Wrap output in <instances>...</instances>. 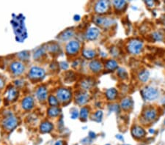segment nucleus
<instances>
[{
    "mask_svg": "<svg viewBox=\"0 0 165 145\" xmlns=\"http://www.w3.org/2000/svg\"><path fill=\"white\" fill-rule=\"evenodd\" d=\"M29 76L32 79H42L45 76V71L43 69L38 67H34L31 69L30 72H29Z\"/></svg>",
    "mask_w": 165,
    "mask_h": 145,
    "instance_id": "nucleus-7",
    "label": "nucleus"
},
{
    "mask_svg": "<svg viewBox=\"0 0 165 145\" xmlns=\"http://www.w3.org/2000/svg\"><path fill=\"white\" fill-rule=\"evenodd\" d=\"M143 98L146 100H154L159 97V90L153 86H147L144 88L141 92Z\"/></svg>",
    "mask_w": 165,
    "mask_h": 145,
    "instance_id": "nucleus-2",
    "label": "nucleus"
},
{
    "mask_svg": "<svg viewBox=\"0 0 165 145\" xmlns=\"http://www.w3.org/2000/svg\"><path fill=\"white\" fill-rule=\"evenodd\" d=\"M109 8V1H99L96 4L95 6V11L99 14H103L107 12Z\"/></svg>",
    "mask_w": 165,
    "mask_h": 145,
    "instance_id": "nucleus-5",
    "label": "nucleus"
},
{
    "mask_svg": "<svg viewBox=\"0 0 165 145\" xmlns=\"http://www.w3.org/2000/svg\"><path fill=\"white\" fill-rule=\"evenodd\" d=\"M49 103H50V104L53 106H57V105L58 104V100L56 98H55V96H53V95H51V96L49 97Z\"/></svg>",
    "mask_w": 165,
    "mask_h": 145,
    "instance_id": "nucleus-32",
    "label": "nucleus"
},
{
    "mask_svg": "<svg viewBox=\"0 0 165 145\" xmlns=\"http://www.w3.org/2000/svg\"><path fill=\"white\" fill-rule=\"evenodd\" d=\"M106 145H110V144H106Z\"/></svg>",
    "mask_w": 165,
    "mask_h": 145,
    "instance_id": "nucleus-45",
    "label": "nucleus"
},
{
    "mask_svg": "<svg viewBox=\"0 0 165 145\" xmlns=\"http://www.w3.org/2000/svg\"><path fill=\"white\" fill-rule=\"evenodd\" d=\"M99 35H100V30L98 28L91 27L87 32L86 38L87 39L92 40H96V38H98Z\"/></svg>",
    "mask_w": 165,
    "mask_h": 145,
    "instance_id": "nucleus-11",
    "label": "nucleus"
},
{
    "mask_svg": "<svg viewBox=\"0 0 165 145\" xmlns=\"http://www.w3.org/2000/svg\"><path fill=\"white\" fill-rule=\"evenodd\" d=\"M103 117V112L102 111H98L93 115V119L98 123H100Z\"/></svg>",
    "mask_w": 165,
    "mask_h": 145,
    "instance_id": "nucleus-28",
    "label": "nucleus"
},
{
    "mask_svg": "<svg viewBox=\"0 0 165 145\" xmlns=\"http://www.w3.org/2000/svg\"><path fill=\"white\" fill-rule=\"evenodd\" d=\"M3 85H4L3 81H2V79H0V88H2V86H3Z\"/></svg>",
    "mask_w": 165,
    "mask_h": 145,
    "instance_id": "nucleus-40",
    "label": "nucleus"
},
{
    "mask_svg": "<svg viewBox=\"0 0 165 145\" xmlns=\"http://www.w3.org/2000/svg\"><path fill=\"white\" fill-rule=\"evenodd\" d=\"M89 137L91 138V139H94V138H96V133L92 131H90L89 133Z\"/></svg>",
    "mask_w": 165,
    "mask_h": 145,
    "instance_id": "nucleus-36",
    "label": "nucleus"
},
{
    "mask_svg": "<svg viewBox=\"0 0 165 145\" xmlns=\"http://www.w3.org/2000/svg\"><path fill=\"white\" fill-rule=\"evenodd\" d=\"M55 145H64V143L62 141H57Z\"/></svg>",
    "mask_w": 165,
    "mask_h": 145,
    "instance_id": "nucleus-38",
    "label": "nucleus"
},
{
    "mask_svg": "<svg viewBox=\"0 0 165 145\" xmlns=\"http://www.w3.org/2000/svg\"><path fill=\"white\" fill-rule=\"evenodd\" d=\"M80 19V16L79 15H75L74 16V20L75 21H79V20Z\"/></svg>",
    "mask_w": 165,
    "mask_h": 145,
    "instance_id": "nucleus-39",
    "label": "nucleus"
},
{
    "mask_svg": "<svg viewBox=\"0 0 165 145\" xmlns=\"http://www.w3.org/2000/svg\"><path fill=\"white\" fill-rule=\"evenodd\" d=\"M34 104V100L32 97H27L25 98L22 102V106L23 108L26 110H29V109H32Z\"/></svg>",
    "mask_w": 165,
    "mask_h": 145,
    "instance_id": "nucleus-15",
    "label": "nucleus"
},
{
    "mask_svg": "<svg viewBox=\"0 0 165 145\" xmlns=\"http://www.w3.org/2000/svg\"><path fill=\"white\" fill-rule=\"evenodd\" d=\"M10 68L13 72L16 75H19L21 74V73H22L24 70V65L19 62H13V63L11 65Z\"/></svg>",
    "mask_w": 165,
    "mask_h": 145,
    "instance_id": "nucleus-13",
    "label": "nucleus"
},
{
    "mask_svg": "<svg viewBox=\"0 0 165 145\" xmlns=\"http://www.w3.org/2000/svg\"><path fill=\"white\" fill-rule=\"evenodd\" d=\"M124 145H128V144H124Z\"/></svg>",
    "mask_w": 165,
    "mask_h": 145,
    "instance_id": "nucleus-46",
    "label": "nucleus"
},
{
    "mask_svg": "<svg viewBox=\"0 0 165 145\" xmlns=\"http://www.w3.org/2000/svg\"><path fill=\"white\" fill-rule=\"evenodd\" d=\"M81 85L84 89H89L93 85V82L90 79H85V80L82 81Z\"/></svg>",
    "mask_w": 165,
    "mask_h": 145,
    "instance_id": "nucleus-23",
    "label": "nucleus"
},
{
    "mask_svg": "<svg viewBox=\"0 0 165 145\" xmlns=\"http://www.w3.org/2000/svg\"><path fill=\"white\" fill-rule=\"evenodd\" d=\"M118 66V64L114 59H109L105 64V68L109 70H113L116 69Z\"/></svg>",
    "mask_w": 165,
    "mask_h": 145,
    "instance_id": "nucleus-20",
    "label": "nucleus"
},
{
    "mask_svg": "<svg viewBox=\"0 0 165 145\" xmlns=\"http://www.w3.org/2000/svg\"><path fill=\"white\" fill-rule=\"evenodd\" d=\"M79 116V112H77V110H75L74 112H71V118L72 119H76Z\"/></svg>",
    "mask_w": 165,
    "mask_h": 145,
    "instance_id": "nucleus-34",
    "label": "nucleus"
},
{
    "mask_svg": "<svg viewBox=\"0 0 165 145\" xmlns=\"http://www.w3.org/2000/svg\"><path fill=\"white\" fill-rule=\"evenodd\" d=\"M164 100V101H163V103H164V104H165V98H164V100Z\"/></svg>",
    "mask_w": 165,
    "mask_h": 145,
    "instance_id": "nucleus-43",
    "label": "nucleus"
},
{
    "mask_svg": "<svg viewBox=\"0 0 165 145\" xmlns=\"http://www.w3.org/2000/svg\"><path fill=\"white\" fill-rule=\"evenodd\" d=\"M152 38L156 41H161L163 39V35L159 32H155L152 34Z\"/></svg>",
    "mask_w": 165,
    "mask_h": 145,
    "instance_id": "nucleus-29",
    "label": "nucleus"
},
{
    "mask_svg": "<svg viewBox=\"0 0 165 145\" xmlns=\"http://www.w3.org/2000/svg\"><path fill=\"white\" fill-rule=\"evenodd\" d=\"M133 104L134 102L131 98H126L123 99L120 106H121V107L123 108V109L128 110V109H131V108L133 106Z\"/></svg>",
    "mask_w": 165,
    "mask_h": 145,
    "instance_id": "nucleus-16",
    "label": "nucleus"
},
{
    "mask_svg": "<svg viewBox=\"0 0 165 145\" xmlns=\"http://www.w3.org/2000/svg\"><path fill=\"white\" fill-rule=\"evenodd\" d=\"M162 19H163V23L165 24V16H164V18H162Z\"/></svg>",
    "mask_w": 165,
    "mask_h": 145,
    "instance_id": "nucleus-42",
    "label": "nucleus"
},
{
    "mask_svg": "<svg viewBox=\"0 0 165 145\" xmlns=\"http://www.w3.org/2000/svg\"><path fill=\"white\" fill-rule=\"evenodd\" d=\"M93 21L95 24L99 26H103L105 27H108V26H112V24L115 23V21L112 18H105V17L102 16H97L95 17L93 19Z\"/></svg>",
    "mask_w": 165,
    "mask_h": 145,
    "instance_id": "nucleus-4",
    "label": "nucleus"
},
{
    "mask_svg": "<svg viewBox=\"0 0 165 145\" xmlns=\"http://www.w3.org/2000/svg\"><path fill=\"white\" fill-rule=\"evenodd\" d=\"M149 132H150V133H154L155 130H153V129H150V130H149Z\"/></svg>",
    "mask_w": 165,
    "mask_h": 145,
    "instance_id": "nucleus-41",
    "label": "nucleus"
},
{
    "mask_svg": "<svg viewBox=\"0 0 165 145\" xmlns=\"http://www.w3.org/2000/svg\"><path fill=\"white\" fill-rule=\"evenodd\" d=\"M164 125H165V120H164Z\"/></svg>",
    "mask_w": 165,
    "mask_h": 145,
    "instance_id": "nucleus-44",
    "label": "nucleus"
},
{
    "mask_svg": "<svg viewBox=\"0 0 165 145\" xmlns=\"http://www.w3.org/2000/svg\"><path fill=\"white\" fill-rule=\"evenodd\" d=\"M15 97H16V91H15L14 89H11L8 92V98L9 99V100H12L15 98Z\"/></svg>",
    "mask_w": 165,
    "mask_h": 145,
    "instance_id": "nucleus-31",
    "label": "nucleus"
},
{
    "mask_svg": "<svg viewBox=\"0 0 165 145\" xmlns=\"http://www.w3.org/2000/svg\"><path fill=\"white\" fill-rule=\"evenodd\" d=\"M80 44L78 41H71L66 45V52L68 54H74L79 52Z\"/></svg>",
    "mask_w": 165,
    "mask_h": 145,
    "instance_id": "nucleus-6",
    "label": "nucleus"
},
{
    "mask_svg": "<svg viewBox=\"0 0 165 145\" xmlns=\"http://www.w3.org/2000/svg\"><path fill=\"white\" fill-rule=\"evenodd\" d=\"M37 97L40 100H44L47 97V89L44 86H41L37 91Z\"/></svg>",
    "mask_w": 165,
    "mask_h": 145,
    "instance_id": "nucleus-17",
    "label": "nucleus"
},
{
    "mask_svg": "<svg viewBox=\"0 0 165 145\" xmlns=\"http://www.w3.org/2000/svg\"><path fill=\"white\" fill-rule=\"evenodd\" d=\"M73 35V31L68 29V30H66L61 35L60 38L62 40H68L69 38H71Z\"/></svg>",
    "mask_w": 165,
    "mask_h": 145,
    "instance_id": "nucleus-25",
    "label": "nucleus"
},
{
    "mask_svg": "<svg viewBox=\"0 0 165 145\" xmlns=\"http://www.w3.org/2000/svg\"><path fill=\"white\" fill-rule=\"evenodd\" d=\"M113 5L115 8L118 10H123L126 5V1H123V0H120V1H114Z\"/></svg>",
    "mask_w": 165,
    "mask_h": 145,
    "instance_id": "nucleus-24",
    "label": "nucleus"
},
{
    "mask_svg": "<svg viewBox=\"0 0 165 145\" xmlns=\"http://www.w3.org/2000/svg\"><path fill=\"white\" fill-rule=\"evenodd\" d=\"M88 114H89V109H88L87 107H83L81 109L80 116L82 118V119H83V120L87 119Z\"/></svg>",
    "mask_w": 165,
    "mask_h": 145,
    "instance_id": "nucleus-27",
    "label": "nucleus"
},
{
    "mask_svg": "<svg viewBox=\"0 0 165 145\" xmlns=\"http://www.w3.org/2000/svg\"><path fill=\"white\" fill-rule=\"evenodd\" d=\"M157 116V112L155 109L153 108H149L146 109L143 113V118L146 121H153L156 119Z\"/></svg>",
    "mask_w": 165,
    "mask_h": 145,
    "instance_id": "nucleus-9",
    "label": "nucleus"
},
{
    "mask_svg": "<svg viewBox=\"0 0 165 145\" xmlns=\"http://www.w3.org/2000/svg\"><path fill=\"white\" fill-rule=\"evenodd\" d=\"M53 129V125L49 122L43 123L41 125V130L43 133H49Z\"/></svg>",
    "mask_w": 165,
    "mask_h": 145,
    "instance_id": "nucleus-19",
    "label": "nucleus"
},
{
    "mask_svg": "<svg viewBox=\"0 0 165 145\" xmlns=\"http://www.w3.org/2000/svg\"><path fill=\"white\" fill-rule=\"evenodd\" d=\"M89 68L95 72H98L102 69V64L99 60H92L89 63Z\"/></svg>",
    "mask_w": 165,
    "mask_h": 145,
    "instance_id": "nucleus-14",
    "label": "nucleus"
},
{
    "mask_svg": "<svg viewBox=\"0 0 165 145\" xmlns=\"http://www.w3.org/2000/svg\"><path fill=\"white\" fill-rule=\"evenodd\" d=\"M117 95V91L115 88H111V89H107L106 92V96L108 100H112L116 98Z\"/></svg>",
    "mask_w": 165,
    "mask_h": 145,
    "instance_id": "nucleus-18",
    "label": "nucleus"
},
{
    "mask_svg": "<svg viewBox=\"0 0 165 145\" xmlns=\"http://www.w3.org/2000/svg\"><path fill=\"white\" fill-rule=\"evenodd\" d=\"M149 76H150V72L147 70H144L141 71L139 73V80L142 81L143 82H146L149 79Z\"/></svg>",
    "mask_w": 165,
    "mask_h": 145,
    "instance_id": "nucleus-21",
    "label": "nucleus"
},
{
    "mask_svg": "<svg viewBox=\"0 0 165 145\" xmlns=\"http://www.w3.org/2000/svg\"><path fill=\"white\" fill-rule=\"evenodd\" d=\"M59 109L57 107H55V106H52V108L49 109L48 111V114L50 116H57L59 114Z\"/></svg>",
    "mask_w": 165,
    "mask_h": 145,
    "instance_id": "nucleus-26",
    "label": "nucleus"
},
{
    "mask_svg": "<svg viewBox=\"0 0 165 145\" xmlns=\"http://www.w3.org/2000/svg\"><path fill=\"white\" fill-rule=\"evenodd\" d=\"M57 100L61 102H67L71 98V92L69 89H65V88H61L59 89L57 92Z\"/></svg>",
    "mask_w": 165,
    "mask_h": 145,
    "instance_id": "nucleus-3",
    "label": "nucleus"
},
{
    "mask_svg": "<svg viewBox=\"0 0 165 145\" xmlns=\"http://www.w3.org/2000/svg\"><path fill=\"white\" fill-rule=\"evenodd\" d=\"M117 75H118L121 79H126V78L127 77V72H126V70H124L123 68H119L118 71H117Z\"/></svg>",
    "mask_w": 165,
    "mask_h": 145,
    "instance_id": "nucleus-30",
    "label": "nucleus"
},
{
    "mask_svg": "<svg viewBox=\"0 0 165 145\" xmlns=\"http://www.w3.org/2000/svg\"><path fill=\"white\" fill-rule=\"evenodd\" d=\"M143 48V41L139 39L131 40L128 44V51L132 54H138Z\"/></svg>",
    "mask_w": 165,
    "mask_h": 145,
    "instance_id": "nucleus-1",
    "label": "nucleus"
},
{
    "mask_svg": "<svg viewBox=\"0 0 165 145\" xmlns=\"http://www.w3.org/2000/svg\"><path fill=\"white\" fill-rule=\"evenodd\" d=\"M131 133L134 137L136 139H142L145 136V131L140 126H134L131 130Z\"/></svg>",
    "mask_w": 165,
    "mask_h": 145,
    "instance_id": "nucleus-12",
    "label": "nucleus"
},
{
    "mask_svg": "<svg viewBox=\"0 0 165 145\" xmlns=\"http://www.w3.org/2000/svg\"><path fill=\"white\" fill-rule=\"evenodd\" d=\"M145 3L149 8H152V7L154 5V2H153V1H150V0H149V1H146Z\"/></svg>",
    "mask_w": 165,
    "mask_h": 145,
    "instance_id": "nucleus-35",
    "label": "nucleus"
},
{
    "mask_svg": "<svg viewBox=\"0 0 165 145\" xmlns=\"http://www.w3.org/2000/svg\"><path fill=\"white\" fill-rule=\"evenodd\" d=\"M17 123H18V121L16 118L14 116H9L4 120L3 125L8 130H10L17 125Z\"/></svg>",
    "mask_w": 165,
    "mask_h": 145,
    "instance_id": "nucleus-8",
    "label": "nucleus"
},
{
    "mask_svg": "<svg viewBox=\"0 0 165 145\" xmlns=\"http://www.w3.org/2000/svg\"><path fill=\"white\" fill-rule=\"evenodd\" d=\"M89 99V95L87 92H79V94H77V95L76 96V100L78 104L79 105H84L86 103H87L88 100Z\"/></svg>",
    "mask_w": 165,
    "mask_h": 145,
    "instance_id": "nucleus-10",
    "label": "nucleus"
},
{
    "mask_svg": "<svg viewBox=\"0 0 165 145\" xmlns=\"http://www.w3.org/2000/svg\"><path fill=\"white\" fill-rule=\"evenodd\" d=\"M109 112H119L120 111V107H119L118 105L117 104H113L109 106Z\"/></svg>",
    "mask_w": 165,
    "mask_h": 145,
    "instance_id": "nucleus-33",
    "label": "nucleus"
},
{
    "mask_svg": "<svg viewBox=\"0 0 165 145\" xmlns=\"http://www.w3.org/2000/svg\"><path fill=\"white\" fill-rule=\"evenodd\" d=\"M83 55L87 59H92L96 56V52L92 49H84Z\"/></svg>",
    "mask_w": 165,
    "mask_h": 145,
    "instance_id": "nucleus-22",
    "label": "nucleus"
},
{
    "mask_svg": "<svg viewBox=\"0 0 165 145\" xmlns=\"http://www.w3.org/2000/svg\"><path fill=\"white\" fill-rule=\"evenodd\" d=\"M116 138H117V139H119V140H121V141L124 140V138H123V136H122V135H120V134L117 135Z\"/></svg>",
    "mask_w": 165,
    "mask_h": 145,
    "instance_id": "nucleus-37",
    "label": "nucleus"
}]
</instances>
